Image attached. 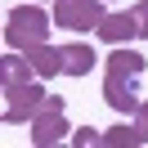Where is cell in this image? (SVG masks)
Returning a JSON list of instances; mask_svg holds the SVG:
<instances>
[{"label":"cell","mask_w":148,"mask_h":148,"mask_svg":"<svg viewBox=\"0 0 148 148\" xmlns=\"http://www.w3.org/2000/svg\"><path fill=\"white\" fill-rule=\"evenodd\" d=\"M144 54L117 45L108 54V67H103V99H108L112 112H135L139 108V76H144Z\"/></svg>","instance_id":"6da1fadb"},{"label":"cell","mask_w":148,"mask_h":148,"mask_svg":"<svg viewBox=\"0 0 148 148\" xmlns=\"http://www.w3.org/2000/svg\"><path fill=\"white\" fill-rule=\"evenodd\" d=\"M49 23L36 5H23V9H9L5 14V45L9 49H32L40 40H49Z\"/></svg>","instance_id":"7a4b0ae2"},{"label":"cell","mask_w":148,"mask_h":148,"mask_svg":"<svg viewBox=\"0 0 148 148\" xmlns=\"http://www.w3.org/2000/svg\"><path fill=\"white\" fill-rule=\"evenodd\" d=\"M63 94H49L45 99V108L36 112V117H32V144L36 148H49V144H58V139H67V117H63Z\"/></svg>","instance_id":"3957f363"},{"label":"cell","mask_w":148,"mask_h":148,"mask_svg":"<svg viewBox=\"0 0 148 148\" xmlns=\"http://www.w3.org/2000/svg\"><path fill=\"white\" fill-rule=\"evenodd\" d=\"M108 18L103 0H54V23L67 32H90Z\"/></svg>","instance_id":"277c9868"},{"label":"cell","mask_w":148,"mask_h":148,"mask_svg":"<svg viewBox=\"0 0 148 148\" xmlns=\"http://www.w3.org/2000/svg\"><path fill=\"white\" fill-rule=\"evenodd\" d=\"M45 99H49V90H40V85H32V81H23V85H14V90H5V126L32 121L40 108H45Z\"/></svg>","instance_id":"5b68a950"},{"label":"cell","mask_w":148,"mask_h":148,"mask_svg":"<svg viewBox=\"0 0 148 148\" xmlns=\"http://www.w3.org/2000/svg\"><path fill=\"white\" fill-rule=\"evenodd\" d=\"M94 32H99V40H108V45H130V40L144 36V32H139L135 9H126V14H108V18H103Z\"/></svg>","instance_id":"8992f818"},{"label":"cell","mask_w":148,"mask_h":148,"mask_svg":"<svg viewBox=\"0 0 148 148\" xmlns=\"http://www.w3.org/2000/svg\"><path fill=\"white\" fill-rule=\"evenodd\" d=\"M99 63V54H94L85 40H72V45H63V76H90V67Z\"/></svg>","instance_id":"52a82bcc"},{"label":"cell","mask_w":148,"mask_h":148,"mask_svg":"<svg viewBox=\"0 0 148 148\" xmlns=\"http://www.w3.org/2000/svg\"><path fill=\"white\" fill-rule=\"evenodd\" d=\"M23 54L32 58V67H36V76H58L63 72V45H32V49H23Z\"/></svg>","instance_id":"ba28073f"},{"label":"cell","mask_w":148,"mask_h":148,"mask_svg":"<svg viewBox=\"0 0 148 148\" xmlns=\"http://www.w3.org/2000/svg\"><path fill=\"white\" fill-rule=\"evenodd\" d=\"M36 76V67H32V58L23 54V49H14L9 58H0V81H5V90H14V85L32 81Z\"/></svg>","instance_id":"9c48e42d"},{"label":"cell","mask_w":148,"mask_h":148,"mask_svg":"<svg viewBox=\"0 0 148 148\" xmlns=\"http://www.w3.org/2000/svg\"><path fill=\"white\" fill-rule=\"evenodd\" d=\"M103 144L108 148H135V144H144V139H139L135 126H112V130H103Z\"/></svg>","instance_id":"30bf717a"},{"label":"cell","mask_w":148,"mask_h":148,"mask_svg":"<svg viewBox=\"0 0 148 148\" xmlns=\"http://www.w3.org/2000/svg\"><path fill=\"white\" fill-rule=\"evenodd\" d=\"M72 144L94 148V144H103V135H99V130H90V126H81V130H72Z\"/></svg>","instance_id":"8fae6325"},{"label":"cell","mask_w":148,"mask_h":148,"mask_svg":"<svg viewBox=\"0 0 148 148\" xmlns=\"http://www.w3.org/2000/svg\"><path fill=\"white\" fill-rule=\"evenodd\" d=\"M135 130H139V139L148 144V99H139V108H135Z\"/></svg>","instance_id":"7c38bea8"},{"label":"cell","mask_w":148,"mask_h":148,"mask_svg":"<svg viewBox=\"0 0 148 148\" xmlns=\"http://www.w3.org/2000/svg\"><path fill=\"white\" fill-rule=\"evenodd\" d=\"M135 18H139V32L148 36V0H139V5H135Z\"/></svg>","instance_id":"4fadbf2b"}]
</instances>
